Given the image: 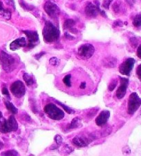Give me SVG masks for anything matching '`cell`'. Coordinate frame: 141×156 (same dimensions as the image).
<instances>
[{"instance_id":"1","label":"cell","mask_w":141,"mask_h":156,"mask_svg":"<svg viewBox=\"0 0 141 156\" xmlns=\"http://www.w3.org/2000/svg\"><path fill=\"white\" fill-rule=\"evenodd\" d=\"M43 36L46 43H52L59 39L60 31L50 21H46L43 30Z\"/></svg>"},{"instance_id":"2","label":"cell","mask_w":141,"mask_h":156,"mask_svg":"<svg viewBox=\"0 0 141 156\" xmlns=\"http://www.w3.org/2000/svg\"><path fill=\"white\" fill-rule=\"evenodd\" d=\"M44 111L51 119L55 120H60L64 118V112L55 105L50 103L44 107Z\"/></svg>"},{"instance_id":"3","label":"cell","mask_w":141,"mask_h":156,"mask_svg":"<svg viewBox=\"0 0 141 156\" xmlns=\"http://www.w3.org/2000/svg\"><path fill=\"white\" fill-rule=\"evenodd\" d=\"M18 129V124L15 118L11 116L8 120H4L0 123V132L6 133L11 131H17Z\"/></svg>"},{"instance_id":"4","label":"cell","mask_w":141,"mask_h":156,"mask_svg":"<svg viewBox=\"0 0 141 156\" xmlns=\"http://www.w3.org/2000/svg\"><path fill=\"white\" fill-rule=\"evenodd\" d=\"M0 61H1L3 69L6 72L12 71V70H13L14 65H15L14 58L11 55L4 52V51H2L0 53Z\"/></svg>"},{"instance_id":"5","label":"cell","mask_w":141,"mask_h":156,"mask_svg":"<svg viewBox=\"0 0 141 156\" xmlns=\"http://www.w3.org/2000/svg\"><path fill=\"white\" fill-rule=\"evenodd\" d=\"M141 105V98L136 92L131 94L129 98L127 111L130 115H133Z\"/></svg>"},{"instance_id":"6","label":"cell","mask_w":141,"mask_h":156,"mask_svg":"<svg viewBox=\"0 0 141 156\" xmlns=\"http://www.w3.org/2000/svg\"><path fill=\"white\" fill-rule=\"evenodd\" d=\"M43 8L45 13L52 19L57 18L60 13V9L57 5L50 0L45 2Z\"/></svg>"},{"instance_id":"7","label":"cell","mask_w":141,"mask_h":156,"mask_svg":"<svg viewBox=\"0 0 141 156\" xmlns=\"http://www.w3.org/2000/svg\"><path fill=\"white\" fill-rule=\"evenodd\" d=\"M94 140V136H78L73 138L72 143L79 147H87L89 143Z\"/></svg>"},{"instance_id":"8","label":"cell","mask_w":141,"mask_h":156,"mask_svg":"<svg viewBox=\"0 0 141 156\" xmlns=\"http://www.w3.org/2000/svg\"><path fill=\"white\" fill-rule=\"evenodd\" d=\"M11 91L17 98H21L25 94V86L22 82L17 80L11 85Z\"/></svg>"},{"instance_id":"9","label":"cell","mask_w":141,"mask_h":156,"mask_svg":"<svg viewBox=\"0 0 141 156\" xmlns=\"http://www.w3.org/2000/svg\"><path fill=\"white\" fill-rule=\"evenodd\" d=\"M135 60L133 58H129L125 60L119 67V72L121 74L129 76L134 66Z\"/></svg>"},{"instance_id":"10","label":"cell","mask_w":141,"mask_h":156,"mask_svg":"<svg viewBox=\"0 0 141 156\" xmlns=\"http://www.w3.org/2000/svg\"><path fill=\"white\" fill-rule=\"evenodd\" d=\"M78 53L81 57L85 58H89L94 53V46L89 44V43H86L80 46L79 50H78Z\"/></svg>"},{"instance_id":"11","label":"cell","mask_w":141,"mask_h":156,"mask_svg":"<svg viewBox=\"0 0 141 156\" xmlns=\"http://www.w3.org/2000/svg\"><path fill=\"white\" fill-rule=\"evenodd\" d=\"M121 80V85L118 87V89L116 91V97L118 99H122L126 94V91H127L128 84H129V80L126 78L120 77Z\"/></svg>"},{"instance_id":"12","label":"cell","mask_w":141,"mask_h":156,"mask_svg":"<svg viewBox=\"0 0 141 156\" xmlns=\"http://www.w3.org/2000/svg\"><path fill=\"white\" fill-rule=\"evenodd\" d=\"M24 33H25V35L28 37V44H27L28 47L29 48H33L35 46L36 43L39 41V35L38 33L36 31H29V30H25L23 31Z\"/></svg>"},{"instance_id":"13","label":"cell","mask_w":141,"mask_h":156,"mask_svg":"<svg viewBox=\"0 0 141 156\" xmlns=\"http://www.w3.org/2000/svg\"><path fill=\"white\" fill-rule=\"evenodd\" d=\"M110 116V112L109 111H101L100 114L96 117V124L98 126H103L108 122V119Z\"/></svg>"},{"instance_id":"14","label":"cell","mask_w":141,"mask_h":156,"mask_svg":"<svg viewBox=\"0 0 141 156\" xmlns=\"http://www.w3.org/2000/svg\"><path fill=\"white\" fill-rule=\"evenodd\" d=\"M26 45H27V43H26V39L24 37H21L13 41L10 45V48H11V50L14 51L20 48L26 47Z\"/></svg>"},{"instance_id":"15","label":"cell","mask_w":141,"mask_h":156,"mask_svg":"<svg viewBox=\"0 0 141 156\" xmlns=\"http://www.w3.org/2000/svg\"><path fill=\"white\" fill-rule=\"evenodd\" d=\"M85 11L87 15L90 17H96L99 13L96 6L92 3H89L87 5Z\"/></svg>"},{"instance_id":"16","label":"cell","mask_w":141,"mask_h":156,"mask_svg":"<svg viewBox=\"0 0 141 156\" xmlns=\"http://www.w3.org/2000/svg\"><path fill=\"white\" fill-rule=\"evenodd\" d=\"M116 63H117V60H116V58L109 57L103 60V65L105 67L112 68L116 66Z\"/></svg>"},{"instance_id":"17","label":"cell","mask_w":141,"mask_h":156,"mask_svg":"<svg viewBox=\"0 0 141 156\" xmlns=\"http://www.w3.org/2000/svg\"><path fill=\"white\" fill-rule=\"evenodd\" d=\"M81 125V119H80L79 118H78V117H76V118H74L72 120L71 123H70V125L68 126V129L78 128V127H79Z\"/></svg>"},{"instance_id":"18","label":"cell","mask_w":141,"mask_h":156,"mask_svg":"<svg viewBox=\"0 0 141 156\" xmlns=\"http://www.w3.org/2000/svg\"><path fill=\"white\" fill-rule=\"evenodd\" d=\"M23 78H24V81L26 83V85H27L28 86H31V85H33L34 84V83H35L33 77L32 76H30V75H29L28 74H27V73L24 74Z\"/></svg>"},{"instance_id":"19","label":"cell","mask_w":141,"mask_h":156,"mask_svg":"<svg viewBox=\"0 0 141 156\" xmlns=\"http://www.w3.org/2000/svg\"><path fill=\"white\" fill-rule=\"evenodd\" d=\"M5 104H6V108L8 109V110L11 111L12 114H17L18 113V110L17 109V107H15V106H14L13 103H11V102L6 101Z\"/></svg>"},{"instance_id":"20","label":"cell","mask_w":141,"mask_h":156,"mask_svg":"<svg viewBox=\"0 0 141 156\" xmlns=\"http://www.w3.org/2000/svg\"><path fill=\"white\" fill-rule=\"evenodd\" d=\"M19 4H20L21 6L25 10V11H33V10L35 8V6H31V5H29L28 4H26L25 2H24V0H19Z\"/></svg>"},{"instance_id":"21","label":"cell","mask_w":141,"mask_h":156,"mask_svg":"<svg viewBox=\"0 0 141 156\" xmlns=\"http://www.w3.org/2000/svg\"><path fill=\"white\" fill-rule=\"evenodd\" d=\"M133 25L136 28L141 26V13L138 14L133 20Z\"/></svg>"},{"instance_id":"22","label":"cell","mask_w":141,"mask_h":156,"mask_svg":"<svg viewBox=\"0 0 141 156\" xmlns=\"http://www.w3.org/2000/svg\"><path fill=\"white\" fill-rule=\"evenodd\" d=\"M75 24V21L73 19H67L64 24V29H70Z\"/></svg>"},{"instance_id":"23","label":"cell","mask_w":141,"mask_h":156,"mask_svg":"<svg viewBox=\"0 0 141 156\" xmlns=\"http://www.w3.org/2000/svg\"><path fill=\"white\" fill-rule=\"evenodd\" d=\"M1 13H2V17H3L4 19H7V20H9V19L11 18V11H8V10L4 9L3 11L1 12Z\"/></svg>"},{"instance_id":"24","label":"cell","mask_w":141,"mask_h":156,"mask_svg":"<svg viewBox=\"0 0 141 156\" xmlns=\"http://www.w3.org/2000/svg\"><path fill=\"white\" fill-rule=\"evenodd\" d=\"M63 81L67 87H71V75H66L63 79Z\"/></svg>"},{"instance_id":"25","label":"cell","mask_w":141,"mask_h":156,"mask_svg":"<svg viewBox=\"0 0 141 156\" xmlns=\"http://www.w3.org/2000/svg\"><path fill=\"white\" fill-rule=\"evenodd\" d=\"M49 63L52 66H58L59 65L60 61L58 58L57 57H52L49 60Z\"/></svg>"},{"instance_id":"26","label":"cell","mask_w":141,"mask_h":156,"mask_svg":"<svg viewBox=\"0 0 141 156\" xmlns=\"http://www.w3.org/2000/svg\"><path fill=\"white\" fill-rule=\"evenodd\" d=\"M56 102H57V103L58 104H59V105L61 106V107H63V108H64V110L67 112V113H68V114H70L74 113V111H73L72 109H70V107H68L66 106V105H65L62 104L61 103H60L59 101H56Z\"/></svg>"},{"instance_id":"27","label":"cell","mask_w":141,"mask_h":156,"mask_svg":"<svg viewBox=\"0 0 141 156\" xmlns=\"http://www.w3.org/2000/svg\"><path fill=\"white\" fill-rule=\"evenodd\" d=\"M117 83H118V81L116 80V79L115 80H113L112 81H111L110 83V84L109 85V87H108V89L109 90L110 92H112L113 90L115 89V87H116V85H117Z\"/></svg>"},{"instance_id":"28","label":"cell","mask_w":141,"mask_h":156,"mask_svg":"<svg viewBox=\"0 0 141 156\" xmlns=\"http://www.w3.org/2000/svg\"><path fill=\"white\" fill-rule=\"evenodd\" d=\"M2 155H18V153L16 151L11 150V151H8L4 152L3 153H2Z\"/></svg>"},{"instance_id":"29","label":"cell","mask_w":141,"mask_h":156,"mask_svg":"<svg viewBox=\"0 0 141 156\" xmlns=\"http://www.w3.org/2000/svg\"><path fill=\"white\" fill-rule=\"evenodd\" d=\"M95 3H96V8H97V10H98L99 13H100L102 16H103L104 17H107V15H106V14L105 13V11H102V10L100 9V7H99V2L96 1Z\"/></svg>"},{"instance_id":"30","label":"cell","mask_w":141,"mask_h":156,"mask_svg":"<svg viewBox=\"0 0 141 156\" xmlns=\"http://www.w3.org/2000/svg\"><path fill=\"white\" fill-rule=\"evenodd\" d=\"M130 42L131 45H132L133 48H136L138 45V40H137V39L135 37L131 38L130 40Z\"/></svg>"},{"instance_id":"31","label":"cell","mask_w":141,"mask_h":156,"mask_svg":"<svg viewBox=\"0 0 141 156\" xmlns=\"http://www.w3.org/2000/svg\"><path fill=\"white\" fill-rule=\"evenodd\" d=\"M113 0H103L102 6H103V8H105V9H108L109 7V5H110V4L111 3V2Z\"/></svg>"},{"instance_id":"32","label":"cell","mask_w":141,"mask_h":156,"mask_svg":"<svg viewBox=\"0 0 141 156\" xmlns=\"http://www.w3.org/2000/svg\"><path fill=\"white\" fill-rule=\"evenodd\" d=\"M55 140L58 145H61L63 142V139L60 135H57L55 137Z\"/></svg>"},{"instance_id":"33","label":"cell","mask_w":141,"mask_h":156,"mask_svg":"<svg viewBox=\"0 0 141 156\" xmlns=\"http://www.w3.org/2000/svg\"><path fill=\"white\" fill-rule=\"evenodd\" d=\"M113 9H114V11L115 12V13H119V12L121 11V5L118 4V2H116V4H114L113 6Z\"/></svg>"},{"instance_id":"34","label":"cell","mask_w":141,"mask_h":156,"mask_svg":"<svg viewBox=\"0 0 141 156\" xmlns=\"http://www.w3.org/2000/svg\"><path fill=\"white\" fill-rule=\"evenodd\" d=\"M136 75H137V76H138V79H139L140 81L141 82V64H140L137 67Z\"/></svg>"},{"instance_id":"35","label":"cell","mask_w":141,"mask_h":156,"mask_svg":"<svg viewBox=\"0 0 141 156\" xmlns=\"http://www.w3.org/2000/svg\"><path fill=\"white\" fill-rule=\"evenodd\" d=\"M65 37L66 38L67 40L72 41L75 39V37H74V36L72 35H70L68 33H65Z\"/></svg>"},{"instance_id":"36","label":"cell","mask_w":141,"mask_h":156,"mask_svg":"<svg viewBox=\"0 0 141 156\" xmlns=\"http://www.w3.org/2000/svg\"><path fill=\"white\" fill-rule=\"evenodd\" d=\"M123 26V22L120 20H118V21H116L113 24V26L114 27H117V26Z\"/></svg>"},{"instance_id":"37","label":"cell","mask_w":141,"mask_h":156,"mask_svg":"<svg viewBox=\"0 0 141 156\" xmlns=\"http://www.w3.org/2000/svg\"><path fill=\"white\" fill-rule=\"evenodd\" d=\"M45 55V52H40V53H39V54H37V55H36L35 56V57L36 58V60H39L40 59V58L42 57V56H43Z\"/></svg>"},{"instance_id":"38","label":"cell","mask_w":141,"mask_h":156,"mask_svg":"<svg viewBox=\"0 0 141 156\" xmlns=\"http://www.w3.org/2000/svg\"><path fill=\"white\" fill-rule=\"evenodd\" d=\"M123 151L124 152V153H127V154H129V153H131V151H130V148L129 147H125L123 148Z\"/></svg>"},{"instance_id":"39","label":"cell","mask_w":141,"mask_h":156,"mask_svg":"<svg viewBox=\"0 0 141 156\" xmlns=\"http://www.w3.org/2000/svg\"><path fill=\"white\" fill-rule=\"evenodd\" d=\"M6 4L10 6H12L14 8V0H6Z\"/></svg>"},{"instance_id":"40","label":"cell","mask_w":141,"mask_h":156,"mask_svg":"<svg viewBox=\"0 0 141 156\" xmlns=\"http://www.w3.org/2000/svg\"><path fill=\"white\" fill-rule=\"evenodd\" d=\"M137 56H138V57L139 58H140L141 59V44L138 46V49H137Z\"/></svg>"},{"instance_id":"41","label":"cell","mask_w":141,"mask_h":156,"mask_svg":"<svg viewBox=\"0 0 141 156\" xmlns=\"http://www.w3.org/2000/svg\"><path fill=\"white\" fill-rule=\"evenodd\" d=\"M2 94L4 95H6V96H9L8 90L7 89L6 87H4V88L2 89Z\"/></svg>"},{"instance_id":"42","label":"cell","mask_w":141,"mask_h":156,"mask_svg":"<svg viewBox=\"0 0 141 156\" xmlns=\"http://www.w3.org/2000/svg\"><path fill=\"white\" fill-rule=\"evenodd\" d=\"M86 82H83V83H81V85H80V88L83 89L86 88Z\"/></svg>"},{"instance_id":"43","label":"cell","mask_w":141,"mask_h":156,"mask_svg":"<svg viewBox=\"0 0 141 156\" xmlns=\"http://www.w3.org/2000/svg\"><path fill=\"white\" fill-rule=\"evenodd\" d=\"M70 31L72 33H74V34H76V33H78V30H77V29H75V28H71L70 29Z\"/></svg>"},{"instance_id":"44","label":"cell","mask_w":141,"mask_h":156,"mask_svg":"<svg viewBox=\"0 0 141 156\" xmlns=\"http://www.w3.org/2000/svg\"><path fill=\"white\" fill-rule=\"evenodd\" d=\"M3 10H4V8H3V6H2V3L0 2V13H1Z\"/></svg>"},{"instance_id":"45","label":"cell","mask_w":141,"mask_h":156,"mask_svg":"<svg viewBox=\"0 0 141 156\" xmlns=\"http://www.w3.org/2000/svg\"><path fill=\"white\" fill-rule=\"evenodd\" d=\"M2 117H3V115H2V113L1 111H0V118H2Z\"/></svg>"},{"instance_id":"46","label":"cell","mask_w":141,"mask_h":156,"mask_svg":"<svg viewBox=\"0 0 141 156\" xmlns=\"http://www.w3.org/2000/svg\"><path fill=\"white\" fill-rule=\"evenodd\" d=\"M140 114H141V109H140Z\"/></svg>"},{"instance_id":"47","label":"cell","mask_w":141,"mask_h":156,"mask_svg":"<svg viewBox=\"0 0 141 156\" xmlns=\"http://www.w3.org/2000/svg\"><path fill=\"white\" fill-rule=\"evenodd\" d=\"M0 123H1V120H0Z\"/></svg>"}]
</instances>
